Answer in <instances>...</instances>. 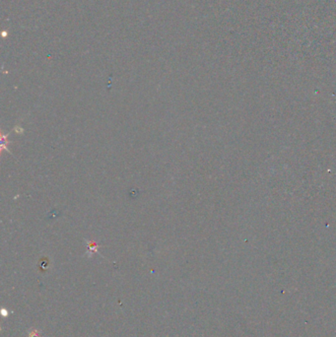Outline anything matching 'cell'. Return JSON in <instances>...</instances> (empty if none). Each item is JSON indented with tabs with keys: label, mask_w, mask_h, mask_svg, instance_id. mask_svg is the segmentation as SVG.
<instances>
[{
	"label": "cell",
	"mask_w": 336,
	"mask_h": 337,
	"mask_svg": "<svg viewBox=\"0 0 336 337\" xmlns=\"http://www.w3.org/2000/svg\"><path fill=\"white\" fill-rule=\"evenodd\" d=\"M7 143H8V142H7V141H6V136H4V135H2V136H1V149H2V150H3V149H4V148H5V149H6V150H7V151H8V152H9V150H8V148H7V147H6V144H7Z\"/></svg>",
	"instance_id": "cell-1"
}]
</instances>
